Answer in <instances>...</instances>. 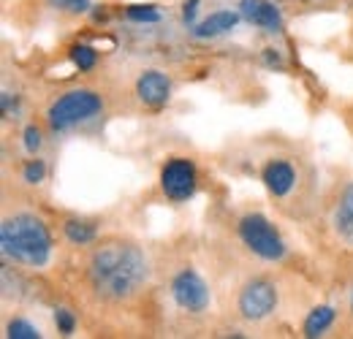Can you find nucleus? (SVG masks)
I'll return each mask as SVG.
<instances>
[{
    "label": "nucleus",
    "mask_w": 353,
    "mask_h": 339,
    "mask_svg": "<svg viewBox=\"0 0 353 339\" xmlns=\"http://www.w3.org/2000/svg\"><path fill=\"white\" fill-rule=\"evenodd\" d=\"M236 234H239V242L261 260H283L288 247L280 236V231L266 220L264 214H245L239 223H236Z\"/></svg>",
    "instance_id": "4"
},
{
    "label": "nucleus",
    "mask_w": 353,
    "mask_h": 339,
    "mask_svg": "<svg viewBox=\"0 0 353 339\" xmlns=\"http://www.w3.org/2000/svg\"><path fill=\"white\" fill-rule=\"evenodd\" d=\"M63 234H65V239L71 242V245H79V247H85V245H92L95 242V225L88 223V220H77V217H71V220H65L63 223Z\"/></svg>",
    "instance_id": "14"
},
{
    "label": "nucleus",
    "mask_w": 353,
    "mask_h": 339,
    "mask_svg": "<svg viewBox=\"0 0 353 339\" xmlns=\"http://www.w3.org/2000/svg\"><path fill=\"white\" fill-rule=\"evenodd\" d=\"M54 323H57V331H60V334H71L74 326H77V318H74L68 309H57V312H54Z\"/></svg>",
    "instance_id": "21"
},
{
    "label": "nucleus",
    "mask_w": 353,
    "mask_h": 339,
    "mask_svg": "<svg viewBox=\"0 0 353 339\" xmlns=\"http://www.w3.org/2000/svg\"><path fill=\"white\" fill-rule=\"evenodd\" d=\"M199 3H201V0H185V3H182V19H185V25H193V22H196Z\"/></svg>",
    "instance_id": "22"
},
{
    "label": "nucleus",
    "mask_w": 353,
    "mask_h": 339,
    "mask_svg": "<svg viewBox=\"0 0 353 339\" xmlns=\"http://www.w3.org/2000/svg\"><path fill=\"white\" fill-rule=\"evenodd\" d=\"M136 98L150 109L166 106L172 98V79L163 71H144L136 79Z\"/></svg>",
    "instance_id": "9"
},
{
    "label": "nucleus",
    "mask_w": 353,
    "mask_h": 339,
    "mask_svg": "<svg viewBox=\"0 0 353 339\" xmlns=\"http://www.w3.org/2000/svg\"><path fill=\"white\" fill-rule=\"evenodd\" d=\"M22 147L30 152V155H36L41 147H44V133H41V127L36 125H28L22 130Z\"/></svg>",
    "instance_id": "19"
},
{
    "label": "nucleus",
    "mask_w": 353,
    "mask_h": 339,
    "mask_svg": "<svg viewBox=\"0 0 353 339\" xmlns=\"http://www.w3.org/2000/svg\"><path fill=\"white\" fill-rule=\"evenodd\" d=\"M199 187V174H196V166L193 161L188 158H172L166 161V166L161 171V190L169 201H188Z\"/></svg>",
    "instance_id": "7"
},
{
    "label": "nucleus",
    "mask_w": 353,
    "mask_h": 339,
    "mask_svg": "<svg viewBox=\"0 0 353 339\" xmlns=\"http://www.w3.org/2000/svg\"><path fill=\"white\" fill-rule=\"evenodd\" d=\"M6 337H11V339H39V337H41V331H39V326H33L30 320L14 318V320H8V326H6Z\"/></svg>",
    "instance_id": "15"
},
{
    "label": "nucleus",
    "mask_w": 353,
    "mask_h": 339,
    "mask_svg": "<svg viewBox=\"0 0 353 339\" xmlns=\"http://www.w3.org/2000/svg\"><path fill=\"white\" fill-rule=\"evenodd\" d=\"M261 179H264L272 198H288L294 193V187H296V169L285 158H272V161H266Z\"/></svg>",
    "instance_id": "8"
},
{
    "label": "nucleus",
    "mask_w": 353,
    "mask_h": 339,
    "mask_svg": "<svg viewBox=\"0 0 353 339\" xmlns=\"http://www.w3.org/2000/svg\"><path fill=\"white\" fill-rule=\"evenodd\" d=\"M239 19H242V11H231V8L212 11L207 19L193 25V36L196 39H218V36H225L228 30H234L239 25Z\"/></svg>",
    "instance_id": "11"
},
{
    "label": "nucleus",
    "mask_w": 353,
    "mask_h": 339,
    "mask_svg": "<svg viewBox=\"0 0 353 339\" xmlns=\"http://www.w3.org/2000/svg\"><path fill=\"white\" fill-rule=\"evenodd\" d=\"M22 179H25L28 185H41V182L46 179V163L41 161V158L28 161L25 169H22Z\"/></svg>",
    "instance_id": "18"
},
{
    "label": "nucleus",
    "mask_w": 353,
    "mask_h": 339,
    "mask_svg": "<svg viewBox=\"0 0 353 339\" xmlns=\"http://www.w3.org/2000/svg\"><path fill=\"white\" fill-rule=\"evenodd\" d=\"M49 6L63 11V14H88L90 8H92L90 0H49Z\"/></svg>",
    "instance_id": "20"
},
{
    "label": "nucleus",
    "mask_w": 353,
    "mask_h": 339,
    "mask_svg": "<svg viewBox=\"0 0 353 339\" xmlns=\"http://www.w3.org/2000/svg\"><path fill=\"white\" fill-rule=\"evenodd\" d=\"M172 298L182 312L201 315L210 307V285L196 269H179L172 280Z\"/></svg>",
    "instance_id": "6"
},
{
    "label": "nucleus",
    "mask_w": 353,
    "mask_h": 339,
    "mask_svg": "<svg viewBox=\"0 0 353 339\" xmlns=\"http://www.w3.org/2000/svg\"><path fill=\"white\" fill-rule=\"evenodd\" d=\"M334 320H337V309L329 307V304H321L305 318V329L302 331H305V337H321L334 326Z\"/></svg>",
    "instance_id": "13"
},
{
    "label": "nucleus",
    "mask_w": 353,
    "mask_h": 339,
    "mask_svg": "<svg viewBox=\"0 0 353 339\" xmlns=\"http://www.w3.org/2000/svg\"><path fill=\"white\" fill-rule=\"evenodd\" d=\"M236 309H239V318L248 320V323H261L266 318L274 315L277 309V288L269 282V280H250L236 298Z\"/></svg>",
    "instance_id": "5"
},
{
    "label": "nucleus",
    "mask_w": 353,
    "mask_h": 339,
    "mask_svg": "<svg viewBox=\"0 0 353 339\" xmlns=\"http://www.w3.org/2000/svg\"><path fill=\"white\" fill-rule=\"evenodd\" d=\"M103 114V98L101 92L90 87H71L60 92L49 109H46V125L52 133H68L74 127L88 125Z\"/></svg>",
    "instance_id": "3"
},
{
    "label": "nucleus",
    "mask_w": 353,
    "mask_h": 339,
    "mask_svg": "<svg viewBox=\"0 0 353 339\" xmlns=\"http://www.w3.org/2000/svg\"><path fill=\"white\" fill-rule=\"evenodd\" d=\"M239 11H242V19H248L250 25L261 28L266 33H280L283 30V17H280L277 6L269 3V0H242Z\"/></svg>",
    "instance_id": "10"
},
{
    "label": "nucleus",
    "mask_w": 353,
    "mask_h": 339,
    "mask_svg": "<svg viewBox=\"0 0 353 339\" xmlns=\"http://www.w3.org/2000/svg\"><path fill=\"white\" fill-rule=\"evenodd\" d=\"M334 231L340 234V239L353 245V182L340 193V201L334 209Z\"/></svg>",
    "instance_id": "12"
},
{
    "label": "nucleus",
    "mask_w": 353,
    "mask_h": 339,
    "mask_svg": "<svg viewBox=\"0 0 353 339\" xmlns=\"http://www.w3.org/2000/svg\"><path fill=\"white\" fill-rule=\"evenodd\" d=\"M125 17H128L131 22H144V25H152V22L161 19V14H158L155 6H128Z\"/></svg>",
    "instance_id": "17"
},
{
    "label": "nucleus",
    "mask_w": 353,
    "mask_h": 339,
    "mask_svg": "<svg viewBox=\"0 0 353 339\" xmlns=\"http://www.w3.org/2000/svg\"><path fill=\"white\" fill-rule=\"evenodd\" d=\"M71 60H74V65H77L79 71H92V68H95V63H98V52H95L92 46L79 43V46H74V49H71Z\"/></svg>",
    "instance_id": "16"
},
{
    "label": "nucleus",
    "mask_w": 353,
    "mask_h": 339,
    "mask_svg": "<svg viewBox=\"0 0 353 339\" xmlns=\"http://www.w3.org/2000/svg\"><path fill=\"white\" fill-rule=\"evenodd\" d=\"M147 258L136 245L106 242L90 258V282L109 301H125L139 294L147 280Z\"/></svg>",
    "instance_id": "1"
},
{
    "label": "nucleus",
    "mask_w": 353,
    "mask_h": 339,
    "mask_svg": "<svg viewBox=\"0 0 353 339\" xmlns=\"http://www.w3.org/2000/svg\"><path fill=\"white\" fill-rule=\"evenodd\" d=\"M0 247L6 260L41 269L52 260V234L33 212H14L0 225Z\"/></svg>",
    "instance_id": "2"
},
{
    "label": "nucleus",
    "mask_w": 353,
    "mask_h": 339,
    "mask_svg": "<svg viewBox=\"0 0 353 339\" xmlns=\"http://www.w3.org/2000/svg\"><path fill=\"white\" fill-rule=\"evenodd\" d=\"M351 307H353V298H351Z\"/></svg>",
    "instance_id": "23"
}]
</instances>
